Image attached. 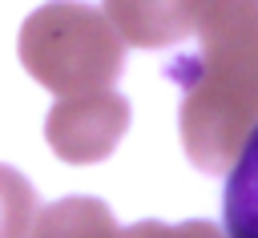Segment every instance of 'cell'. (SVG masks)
Wrapping results in <instances>:
<instances>
[{
  "label": "cell",
  "mask_w": 258,
  "mask_h": 238,
  "mask_svg": "<svg viewBox=\"0 0 258 238\" xmlns=\"http://www.w3.org/2000/svg\"><path fill=\"white\" fill-rule=\"evenodd\" d=\"M165 73L181 89V145L206 173H226L258 125V0H222Z\"/></svg>",
  "instance_id": "6da1fadb"
},
{
  "label": "cell",
  "mask_w": 258,
  "mask_h": 238,
  "mask_svg": "<svg viewBox=\"0 0 258 238\" xmlns=\"http://www.w3.org/2000/svg\"><path fill=\"white\" fill-rule=\"evenodd\" d=\"M16 52L28 77L56 97L109 89L125 65V40L109 16L77 0L40 4L20 24Z\"/></svg>",
  "instance_id": "7a4b0ae2"
},
{
  "label": "cell",
  "mask_w": 258,
  "mask_h": 238,
  "mask_svg": "<svg viewBox=\"0 0 258 238\" xmlns=\"http://www.w3.org/2000/svg\"><path fill=\"white\" fill-rule=\"evenodd\" d=\"M125 129H129V101L113 85L60 97L44 117V137L52 153L69 165L105 161L125 137Z\"/></svg>",
  "instance_id": "3957f363"
},
{
  "label": "cell",
  "mask_w": 258,
  "mask_h": 238,
  "mask_svg": "<svg viewBox=\"0 0 258 238\" xmlns=\"http://www.w3.org/2000/svg\"><path fill=\"white\" fill-rule=\"evenodd\" d=\"M222 0H105V16L133 48H173L202 28Z\"/></svg>",
  "instance_id": "277c9868"
},
{
  "label": "cell",
  "mask_w": 258,
  "mask_h": 238,
  "mask_svg": "<svg viewBox=\"0 0 258 238\" xmlns=\"http://www.w3.org/2000/svg\"><path fill=\"white\" fill-rule=\"evenodd\" d=\"M222 226L226 238H258V125L250 129V137L226 169Z\"/></svg>",
  "instance_id": "5b68a950"
},
{
  "label": "cell",
  "mask_w": 258,
  "mask_h": 238,
  "mask_svg": "<svg viewBox=\"0 0 258 238\" xmlns=\"http://www.w3.org/2000/svg\"><path fill=\"white\" fill-rule=\"evenodd\" d=\"M28 238H121V226L101 198H60L36 210Z\"/></svg>",
  "instance_id": "8992f818"
},
{
  "label": "cell",
  "mask_w": 258,
  "mask_h": 238,
  "mask_svg": "<svg viewBox=\"0 0 258 238\" xmlns=\"http://www.w3.org/2000/svg\"><path fill=\"white\" fill-rule=\"evenodd\" d=\"M36 210L40 202H36L32 182L20 169L0 165V238H28Z\"/></svg>",
  "instance_id": "52a82bcc"
},
{
  "label": "cell",
  "mask_w": 258,
  "mask_h": 238,
  "mask_svg": "<svg viewBox=\"0 0 258 238\" xmlns=\"http://www.w3.org/2000/svg\"><path fill=\"white\" fill-rule=\"evenodd\" d=\"M121 238H226L214 222H137L129 230H121Z\"/></svg>",
  "instance_id": "ba28073f"
}]
</instances>
